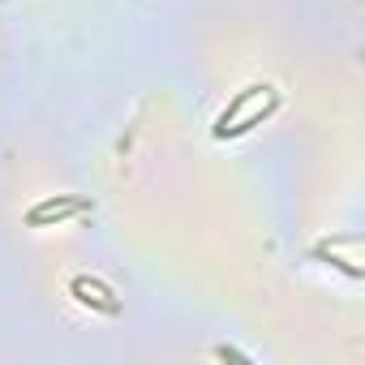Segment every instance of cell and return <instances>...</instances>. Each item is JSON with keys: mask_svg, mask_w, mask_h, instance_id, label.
<instances>
[{"mask_svg": "<svg viewBox=\"0 0 365 365\" xmlns=\"http://www.w3.org/2000/svg\"><path fill=\"white\" fill-rule=\"evenodd\" d=\"M314 258H322L327 267H339V271H344L348 279H361V275H365V271H361L356 262H348V258H335V254H331V250H322V245H314Z\"/></svg>", "mask_w": 365, "mask_h": 365, "instance_id": "obj_4", "label": "cell"}, {"mask_svg": "<svg viewBox=\"0 0 365 365\" xmlns=\"http://www.w3.org/2000/svg\"><path fill=\"white\" fill-rule=\"evenodd\" d=\"M215 356H220V361H245V365H254V356H245V352H237V348H228V344L215 348Z\"/></svg>", "mask_w": 365, "mask_h": 365, "instance_id": "obj_5", "label": "cell"}, {"mask_svg": "<svg viewBox=\"0 0 365 365\" xmlns=\"http://www.w3.org/2000/svg\"><path fill=\"white\" fill-rule=\"evenodd\" d=\"M279 108V91L267 82H254L245 91H237V99H228V108L215 116V138H237L250 133L254 125H262L271 112Z\"/></svg>", "mask_w": 365, "mask_h": 365, "instance_id": "obj_1", "label": "cell"}, {"mask_svg": "<svg viewBox=\"0 0 365 365\" xmlns=\"http://www.w3.org/2000/svg\"><path fill=\"white\" fill-rule=\"evenodd\" d=\"M69 292H73L82 305L99 309V314H120V301H116V292H112L103 279H95V275H73V279H69Z\"/></svg>", "mask_w": 365, "mask_h": 365, "instance_id": "obj_3", "label": "cell"}, {"mask_svg": "<svg viewBox=\"0 0 365 365\" xmlns=\"http://www.w3.org/2000/svg\"><path fill=\"white\" fill-rule=\"evenodd\" d=\"M91 211V198H78V194H56V198H43L26 211V224L31 228H52V224H65L73 215H86Z\"/></svg>", "mask_w": 365, "mask_h": 365, "instance_id": "obj_2", "label": "cell"}]
</instances>
